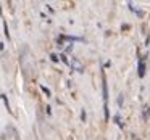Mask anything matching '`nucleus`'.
<instances>
[{
  "mask_svg": "<svg viewBox=\"0 0 150 140\" xmlns=\"http://www.w3.org/2000/svg\"><path fill=\"white\" fill-rule=\"evenodd\" d=\"M145 76V63H144V58L139 60V77H144Z\"/></svg>",
  "mask_w": 150,
  "mask_h": 140,
  "instance_id": "f257e3e1",
  "label": "nucleus"
},
{
  "mask_svg": "<svg viewBox=\"0 0 150 140\" xmlns=\"http://www.w3.org/2000/svg\"><path fill=\"white\" fill-rule=\"evenodd\" d=\"M115 121H116V122H118V126H123V122H121L120 116H115Z\"/></svg>",
  "mask_w": 150,
  "mask_h": 140,
  "instance_id": "f03ea898",
  "label": "nucleus"
},
{
  "mask_svg": "<svg viewBox=\"0 0 150 140\" xmlns=\"http://www.w3.org/2000/svg\"><path fill=\"white\" fill-rule=\"evenodd\" d=\"M118 105H120V106L123 105V95H120V98H118Z\"/></svg>",
  "mask_w": 150,
  "mask_h": 140,
  "instance_id": "7ed1b4c3",
  "label": "nucleus"
}]
</instances>
